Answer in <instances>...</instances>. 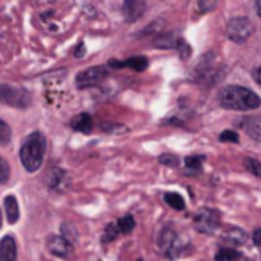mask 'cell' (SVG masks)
<instances>
[{"label": "cell", "instance_id": "6da1fadb", "mask_svg": "<svg viewBox=\"0 0 261 261\" xmlns=\"http://www.w3.org/2000/svg\"><path fill=\"white\" fill-rule=\"evenodd\" d=\"M220 106L232 111H250L261 106V98L243 86H227L220 93Z\"/></svg>", "mask_w": 261, "mask_h": 261}, {"label": "cell", "instance_id": "7a4b0ae2", "mask_svg": "<svg viewBox=\"0 0 261 261\" xmlns=\"http://www.w3.org/2000/svg\"><path fill=\"white\" fill-rule=\"evenodd\" d=\"M45 149H47V140L41 133H33L29 138L23 142L20 149V161L27 172H38L43 165Z\"/></svg>", "mask_w": 261, "mask_h": 261}, {"label": "cell", "instance_id": "3957f363", "mask_svg": "<svg viewBox=\"0 0 261 261\" xmlns=\"http://www.w3.org/2000/svg\"><path fill=\"white\" fill-rule=\"evenodd\" d=\"M158 247H160V252L163 254L167 259H175L179 257V254L186 249V242L177 234V231L170 227H165L160 232V238H158Z\"/></svg>", "mask_w": 261, "mask_h": 261}, {"label": "cell", "instance_id": "277c9868", "mask_svg": "<svg viewBox=\"0 0 261 261\" xmlns=\"http://www.w3.org/2000/svg\"><path fill=\"white\" fill-rule=\"evenodd\" d=\"M0 102L13 108H27L31 104V93L22 86L0 84Z\"/></svg>", "mask_w": 261, "mask_h": 261}, {"label": "cell", "instance_id": "5b68a950", "mask_svg": "<svg viewBox=\"0 0 261 261\" xmlns=\"http://www.w3.org/2000/svg\"><path fill=\"white\" fill-rule=\"evenodd\" d=\"M220 225V213L213 207H202L195 215V227L204 234H213Z\"/></svg>", "mask_w": 261, "mask_h": 261}, {"label": "cell", "instance_id": "8992f818", "mask_svg": "<svg viewBox=\"0 0 261 261\" xmlns=\"http://www.w3.org/2000/svg\"><path fill=\"white\" fill-rule=\"evenodd\" d=\"M252 31L254 27L249 18H232L227 23V36L234 43H243L245 40H249Z\"/></svg>", "mask_w": 261, "mask_h": 261}, {"label": "cell", "instance_id": "52a82bcc", "mask_svg": "<svg viewBox=\"0 0 261 261\" xmlns=\"http://www.w3.org/2000/svg\"><path fill=\"white\" fill-rule=\"evenodd\" d=\"M108 77V68L104 66H91V68L86 70H81L75 77V84L77 88H91V86H97L98 83Z\"/></svg>", "mask_w": 261, "mask_h": 261}, {"label": "cell", "instance_id": "ba28073f", "mask_svg": "<svg viewBox=\"0 0 261 261\" xmlns=\"http://www.w3.org/2000/svg\"><path fill=\"white\" fill-rule=\"evenodd\" d=\"M47 247L54 256H59V257H68L73 250L70 240H66L65 236H50Z\"/></svg>", "mask_w": 261, "mask_h": 261}, {"label": "cell", "instance_id": "9c48e42d", "mask_svg": "<svg viewBox=\"0 0 261 261\" xmlns=\"http://www.w3.org/2000/svg\"><path fill=\"white\" fill-rule=\"evenodd\" d=\"M240 127H242L252 140L261 142V115L245 116L243 120H240Z\"/></svg>", "mask_w": 261, "mask_h": 261}, {"label": "cell", "instance_id": "30bf717a", "mask_svg": "<svg viewBox=\"0 0 261 261\" xmlns=\"http://www.w3.org/2000/svg\"><path fill=\"white\" fill-rule=\"evenodd\" d=\"M18 249L13 236H4L0 240V261H16Z\"/></svg>", "mask_w": 261, "mask_h": 261}, {"label": "cell", "instance_id": "8fae6325", "mask_svg": "<svg viewBox=\"0 0 261 261\" xmlns=\"http://www.w3.org/2000/svg\"><path fill=\"white\" fill-rule=\"evenodd\" d=\"M222 240H224V243H229L231 249H234V247H240L247 242V234L240 227H231L224 232Z\"/></svg>", "mask_w": 261, "mask_h": 261}, {"label": "cell", "instance_id": "7c38bea8", "mask_svg": "<svg viewBox=\"0 0 261 261\" xmlns=\"http://www.w3.org/2000/svg\"><path fill=\"white\" fill-rule=\"evenodd\" d=\"M197 73H199L200 83H206V84H215L222 79V73H218L217 68H215V66H210L207 63L200 65L199 70H197Z\"/></svg>", "mask_w": 261, "mask_h": 261}, {"label": "cell", "instance_id": "4fadbf2b", "mask_svg": "<svg viewBox=\"0 0 261 261\" xmlns=\"http://www.w3.org/2000/svg\"><path fill=\"white\" fill-rule=\"evenodd\" d=\"M4 210H6V215H8L9 224H16L18 218H20V206H18L16 197H13V195L6 197L4 199Z\"/></svg>", "mask_w": 261, "mask_h": 261}, {"label": "cell", "instance_id": "5bb4252c", "mask_svg": "<svg viewBox=\"0 0 261 261\" xmlns=\"http://www.w3.org/2000/svg\"><path fill=\"white\" fill-rule=\"evenodd\" d=\"M145 2H138V0H130V2H125V6H123V11H125L127 15V20L129 22H135V20H138L140 16H142V13L145 11Z\"/></svg>", "mask_w": 261, "mask_h": 261}, {"label": "cell", "instance_id": "9a60e30c", "mask_svg": "<svg viewBox=\"0 0 261 261\" xmlns=\"http://www.w3.org/2000/svg\"><path fill=\"white\" fill-rule=\"evenodd\" d=\"M70 125H72V129L79 130V133H91V129H93V120H91V116L88 115V113H81V115H77L75 118L70 122Z\"/></svg>", "mask_w": 261, "mask_h": 261}, {"label": "cell", "instance_id": "2e32d148", "mask_svg": "<svg viewBox=\"0 0 261 261\" xmlns=\"http://www.w3.org/2000/svg\"><path fill=\"white\" fill-rule=\"evenodd\" d=\"M111 66H116V68H122V66H130L133 70H136V72H142L143 68L147 66V59L142 58V56H136V58H130L127 59V61L120 63V61H111L109 63Z\"/></svg>", "mask_w": 261, "mask_h": 261}, {"label": "cell", "instance_id": "e0dca14e", "mask_svg": "<svg viewBox=\"0 0 261 261\" xmlns=\"http://www.w3.org/2000/svg\"><path fill=\"white\" fill-rule=\"evenodd\" d=\"M242 257L240 250L236 249H231V247H222V249L217 250L215 254V261H236Z\"/></svg>", "mask_w": 261, "mask_h": 261}, {"label": "cell", "instance_id": "ac0fdd59", "mask_svg": "<svg viewBox=\"0 0 261 261\" xmlns=\"http://www.w3.org/2000/svg\"><path fill=\"white\" fill-rule=\"evenodd\" d=\"M136 222L135 218H133V215H125V217L118 218V222H116V227H118V232L120 234H129L133 229H135Z\"/></svg>", "mask_w": 261, "mask_h": 261}, {"label": "cell", "instance_id": "d6986e66", "mask_svg": "<svg viewBox=\"0 0 261 261\" xmlns=\"http://www.w3.org/2000/svg\"><path fill=\"white\" fill-rule=\"evenodd\" d=\"M165 200H167L168 206L174 207V210H177V211H182L186 207L185 199H182V197L179 195V193H172V192L165 193Z\"/></svg>", "mask_w": 261, "mask_h": 261}, {"label": "cell", "instance_id": "ffe728a7", "mask_svg": "<svg viewBox=\"0 0 261 261\" xmlns=\"http://www.w3.org/2000/svg\"><path fill=\"white\" fill-rule=\"evenodd\" d=\"M202 163H204V158L202 156H188L185 160L186 170H188L190 174H197V172H200V168H202Z\"/></svg>", "mask_w": 261, "mask_h": 261}, {"label": "cell", "instance_id": "44dd1931", "mask_svg": "<svg viewBox=\"0 0 261 261\" xmlns=\"http://www.w3.org/2000/svg\"><path fill=\"white\" fill-rule=\"evenodd\" d=\"M9 142H11V129L4 120H0V145H8Z\"/></svg>", "mask_w": 261, "mask_h": 261}, {"label": "cell", "instance_id": "7402d4cb", "mask_svg": "<svg viewBox=\"0 0 261 261\" xmlns=\"http://www.w3.org/2000/svg\"><path fill=\"white\" fill-rule=\"evenodd\" d=\"M118 234H120V232H118V227H116V222H113V224H109L108 227H106L104 236H102V243L111 242V240H115Z\"/></svg>", "mask_w": 261, "mask_h": 261}, {"label": "cell", "instance_id": "603a6c76", "mask_svg": "<svg viewBox=\"0 0 261 261\" xmlns=\"http://www.w3.org/2000/svg\"><path fill=\"white\" fill-rule=\"evenodd\" d=\"M245 167H247V170L252 172L254 175L261 177V163L259 161H256L254 158H245Z\"/></svg>", "mask_w": 261, "mask_h": 261}, {"label": "cell", "instance_id": "cb8c5ba5", "mask_svg": "<svg viewBox=\"0 0 261 261\" xmlns=\"http://www.w3.org/2000/svg\"><path fill=\"white\" fill-rule=\"evenodd\" d=\"M9 179V165L4 158H0V182H6Z\"/></svg>", "mask_w": 261, "mask_h": 261}, {"label": "cell", "instance_id": "d4e9b609", "mask_svg": "<svg viewBox=\"0 0 261 261\" xmlns=\"http://www.w3.org/2000/svg\"><path fill=\"white\" fill-rule=\"evenodd\" d=\"M220 142H232L236 143L238 142V135H236L234 130H224L220 135Z\"/></svg>", "mask_w": 261, "mask_h": 261}, {"label": "cell", "instance_id": "484cf974", "mask_svg": "<svg viewBox=\"0 0 261 261\" xmlns=\"http://www.w3.org/2000/svg\"><path fill=\"white\" fill-rule=\"evenodd\" d=\"M160 161H161V163H165V165H170V167H177V165H179L177 158H175V156H167V154H165V156H161Z\"/></svg>", "mask_w": 261, "mask_h": 261}, {"label": "cell", "instance_id": "4316f807", "mask_svg": "<svg viewBox=\"0 0 261 261\" xmlns=\"http://www.w3.org/2000/svg\"><path fill=\"white\" fill-rule=\"evenodd\" d=\"M254 243H256V245H261V229L259 227L254 231Z\"/></svg>", "mask_w": 261, "mask_h": 261}, {"label": "cell", "instance_id": "83f0119b", "mask_svg": "<svg viewBox=\"0 0 261 261\" xmlns=\"http://www.w3.org/2000/svg\"><path fill=\"white\" fill-rule=\"evenodd\" d=\"M254 79H256V83L261 86V66H259V68L254 70Z\"/></svg>", "mask_w": 261, "mask_h": 261}, {"label": "cell", "instance_id": "f1b7e54d", "mask_svg": "<svg viewBox=\"0 0 261 261\" xmlns=\"http://www.w3.org/2000/svg\"><path fill=\"white\" fill-rule=\"evenodd\" d=\"M83 50H84V45L81 43L79 48H77V52H73V54H75V56H83Z\"/></svg>", "mask_w": 261, "mask_h": 261}, {"label": "cell", "instance_id": "f546056e", "mask_svg": "<svg viewBox=\"0 0 261 261\" xmlns=\"http://www.w3.org/2000/svg\"><path fill=\"white\" fill-rule=\"evenodd\" d=\"M256 11H257V15L261 16V0H257L256 2Z\"/></svg>", "mask_w": 261, "mask_h": 261}, {"label": "cell", "instance_id": "4dcf8cb0", "mask_svg": "<svg viewBox=\"0 0 261 261\" xmlns=\"http://www.w3.org/2000/svg\"><path fill=\"white\" fill-rule=\"evenodd\" d=\"M0 227H2V213H0Z\"/></svg>", "mask_w": 261, "mask_h": 261}, {"label": "cell", "instance_id": "1f68e13d", "mask_svg": "<svg viewBox=\"0 0 261 261\" xmlns=\"http://www.w3.org/2000/svg\"><path fill=\"white\" fill-rule=\"evenodd\" d=\"M245 261H256V259H245Z\"/></svg>", "mask_w": 261, "mask_h": 261}]
</instances>
